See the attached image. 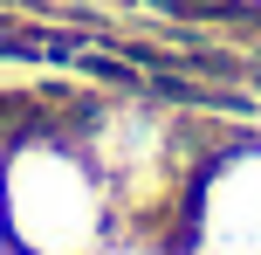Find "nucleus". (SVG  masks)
<instances>
[{"label": "nucleus", "instance_id": "obj_1", "mask_svg": "<svg viewBox=\"0 0 261 255\" xmlns=\"http://www.w3.org/2000/svg\"><path fill=\"white\" fill-rule=\"evenodd\" d=\"M0 214L21 255H96L110 235V187L62 131H28L0 152Z\"/></svg>", "mask_w": 261, "mask_h": 255}, {"label": "nucleus", "instance_id": "obj_2", "mask_svg": "<svg viewBox=\"0 0 261 255\" xmlns=\"http://www.w3.org/2000/svg\"><path fill=\"white\" fill-rule=\"evenodd\" d=\"M7 248H14V242H7V214H0V255H7Z\"/></svg>", "mask_w": 261, "mask_h": 255}]
</instances>
